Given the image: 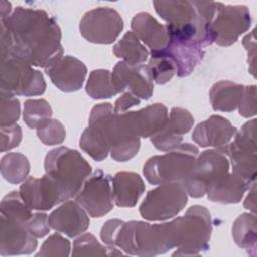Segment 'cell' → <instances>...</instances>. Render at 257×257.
I'll list each match as a JSON object with an SVG mask.
<instances>
[{
	"instance_id": "cell-41",
	"label": "cell",
	"mask_w": 257,
	"mask_h": 257,
	"mask_svg": "<svg viewBox=\"0 0 257 257\" xmlns=\"http://www.w3.org/2000/svg\"><path fill=\"white\" fill-rule=\"evenodd\" d=\"M27 228L29 232L36 238H42L46 236L50 231V225L48 222V216L45 213H35L27 222Z\"/></svg>"
},
{
	"instance_id": "cell-14",
	"label": "cell",
	"mask_w": 257,
	"mask_h": 257,
	"mask_svg": "<svg viewBox=\"0 0 257 257\" xmlns=\"http://www.w3.org/2000/svg\"><path fill=\"white\" fill-rule=\"evenodd\" d=\"M113 107L109 102L94 105L89 115L88 126L79 140L80 148L97 162L104 160L110 152L105 123Z\"/></svg>"
},
{
	"instance_id": "cell-24",
	"label": "cell",
	"mask_w": 257,
	"mask_h": 257,
	"mask_svg": "<svg viewBox=\"0 0 257 257\" xmlns=\"http://www.w3.org/2000/svg\"><path fill=\"white\" fill-rule=\"evenodd\" d=\"M113 202L117 207L131 208L136 206L145 191V184L139 174L118 172L111 181Z\"/></svg>"
},
{
	"instance_id": "cell-13",
	"label": "cell",
	"mask_w": 257,
	"mask_h": 257,
	"mask_svg": "<svg viewBox=\"0 0 257 257\" xmlns=\"http://www.w3.org/2000/svg\"><path fill=\"white\" fill-rule=\"evenodd\" d=\"M109 175L100 170L89 176L80 191L75 196V201L93 218H100L113 209V196Z\"/></svg>"
},
{
	"instance_id": "cell-11",
	"label": "cell",
	"mask_w": 257,
	"mask_h": 257,
	"mask_svg": "<svg viewBox=\"0 0 257 257\" xmlns=\"http://www.w3.org/2000/svg\"><path fill=\"white\" fill-rule=\"evenodd\" d=\"M251 14L245 5H222L209 25L213 42L221 46L235 43L251 26Z\"/></svg>"
},
{
	"instance_id": "cell-35",
	"label": "cell",
	"mask_w": 257,
	"mask_h": 257,
	"mask_svg": "<svg viewBox=\"0 0 257 257\" xmlns=\"http://www.w3.org/2000/svg\"><path fill=\"white\" fill-rule=\"evenodd\" d=\"M0 124L8 126L15 124L20 116V102L14 94L1 90Z\"/></svg>"
},
{
	"instance_id": "cell-36",
	"label": "cell",
	"mask_w": 257,
	"mask_h": 257,
	"mask_svg": "<svg viewBox=\"0 0 257 257\" xmlns=\"http://www.w3.org/2000/svg\"><path fill=\"white\" fill-rule=\"evenodd\" d=\"M39 140L47 146L59 145L65 140L66 132L64 125L57 119H49L36 128Z\"/></svg>"
},
{
	"instance_id": "cell-21",
	"label": "cell",
	"mask_w": 257,
	"mask_h": 257,
	"mask_svg": "<svg viewBox=\"0 0 257 257\" xmlns=\"http://www.w3.org/2000/svg\"><path fill=\"white\" fill-rule=\"evenodd\" d=\"M168 116V109L162 103H154L138 111L126 112L131 130L138 138H149L156 135L163 128Z\"/></svg>"
},
{
	"instance_id": "cell-8",
	"label": "cell",
	"mask_w": 257,
	"mask_h": 257,
	"mask_svg": "<svg viewBox=\"0 0 257 257\" xmlns=\"http://www.w3.org/2000/svg\"><path fill=\"white\" fill-rule=\"evenodd\" d=\"M187 203L188 193L182 183L161 184L148 192L140 214L148 221H165L177 216Z\"/></svg>"
},
{
	"instance_id": "cell-7",
	"label": "cell",
	"mask_w": 257,
	"mask_h": 257,
	"mask_svg": "<svg viewBox=\"0 0 257 257\" xmlns=\"http://www.w3.org/2000/svg\"><path fill=\"white\" fill-rule=\"evenodd\" d=\"M229 169V160L221 149L206 150L198 155L189 177L182 184L189 196L200 198L225 177Z\"/></svg>"
},
{
	"instance_id": "cell-12",
	"label": "cell",
	"mask_w": 257,
	"mask_h": 257,
	"mask_svg": "<svg viewBox=\"0 0 257 257\" xmlns=\"http://www.w3.org/2000/svg\"><path fill=\"white\" fill-rule=\"evenodd\" d=\"M123 29L120 14L110 7H97L87 11L79 23L81 35L89 42L110 44Z\"/></svg>"
},
{
	"instance_id": "cell-34",
	"label": "cell",
	"mask_w": 257,
	"mask_h": 257,
	"mask_svg": "<svg viewBox=\"0 0 257 257\" xmlns=\"http://www.w3.org/2000/svg\"><path fill=\"white\" fill-rule=\"evenodd\" d=\"M108 256V246L101 245L96 238L85 233L75 239L73 242L72 256Z\"/></svg>"
},
{
	"instance_id": "cell-37",
	"label": "cell",
	"mask_w": 257,
	"mask_h": 257,
	"mask_svg": "<svg viewBox=\"0 0 257 257\" xmlns=\"http://www.w3.org/2000/svg\"><path fill=\"white\" fill-rule=\"evenodd\" d=\"M70 254V242L59 233L49 236L42 244L36 256L66 257Z\"/></svg>"
},
{
	"instance_id": "cell-32",
	"label": "cell",
	"mask_w": 257,
	"mask_h": 257,
	"mask_svg": "<svg viewBox=\"0 0 257 257\" xmlns=\"http://www.w3.org/2000/svg\"><path fill=\"white\" fill-rule=\"evenodd\" d=\"M148 68L150 70L153 81L158 84L167 83L174 77L175 74H177L175 63L163 51L151 52Z\"/></svg>"
},
{
	"instance_id": "cell-9",
	"label": "cell",
	"mask_w": 257,
	"mask_h": 257,
	"mask_svg": "<svg viewBox=\"0 0 257 257\" xmlns=\"http://www.w3.org/2000/svg\"><path fill=\"white\" fill-rule=\"evenodd\" d=\"M1 90L14 95L35 96L44 93L46 83L42 73L16 57L1 58Z\"/></svg>"
},
{
	"instance_id": "cell-42",
	"label": "cell",
	"mask_w": 257,
	"mask_h": 257,
	"mask_svg": "<svg viewBox=\"0 0 257 257\" xmlns=\"http://www.w3.org/2000/svg\"><path fill=\"white\" fill-rule=\"evenodd\" d=\"M123 221L112 219L106 221L100 230V239L106 246H113L117 232ZM114 247V246H113Z\"/></svg>"
},
{
	"instance_id": "cell-45",
	"label": "cell",
	"mask_w": 257,
	"mask_h": 257,
	"mask_svg": "<svg viewBox=\"0 0 257 257\" xmlns=\"http://www.w3.org/2000/svg\"><path fill=\"white\" fill-rule=\"evenodd\" d=\"M255 193H256V188H255V182L251 185V187L249 188V194L245 199L244 202V207L248 210H250L251 212H253V214H255V210H256V197H255Z\"/></svg>"
},
{
	"instance_id": "cell-2",
	"label": "cell",
	"mask_w": 257,
	"mask_h": 257,
	"mask_svg": "<svg viewBox=\"0 0 257 257\" xmlns=\"http://www.w3.org/2000/svg\"><path fill=\"white\" fill-rule=\"evenodd\" d=\"M0 255L30 254L37 247V240L27 228L32 210L24 203L19 192L12 191L1 201Z\"/></svg>"
},
{
	"instance_id": "cell-46",
	"label": "cell",
	"mask_w": 257,
	"mask_h": 257,
	"mask_svg": "<svg viewBox=\"0 0 257 257\" xmlns=\"http://www.w3.org/2000/svg\"><path fill=\"white\" fill-rule=\"evenodd\" d=\"M11 14V4L7 1H1V19L6 18Z\"/></svg>"
},
{
	"instance_id": "cell-16",
	"label": "cell",
	"mask_w": 257,
	"mask_h": 257,
	"mask_svg": "<svg viewBox=\"0 0 257 257\" xmlns=\"http://www.w3.org/2000/svg\"><path fill=\"white\" fill-rule=\"evenodd\" d=\"M111 79L118 93L127 90L142 99H149L153 95V78L148 65L143 63L117 62L111 72Z\"/></svg>"
},
{
	"instance_id": "cell-33",
	"label": "cell",
	"mask_w": 257,
	"mask_h": 257,
	"mask_svg": "<svg viewBox=\"0 0 257 257\" xmlns=\"http://www.w3.org/2000/svg\"><path fill=\"white\" fill-rule=\"evenodd\" d=\"M51 116V106L45 99H28L24 102L23 119L30 128H38Z\"/></svg>"
},
{
	"instance_id": "cell-30",
	"label": "cell",
	"mask_w": 257,
	"mask_h": 257,
	"mask_svg": "<svg viewBox=\"0 0 257 257\" xmlns=\"http://www.w3.org/2000/svg\"><path fill=\"white\" fill-rule=\"evenodd\" d=\"M30 164L21 153H8L1 159V175L11 184H19L27 179Z\"/></svg>"
},
{
	"instance_id": "cell-10",
	"label": "cell",
	"mask_w": 257,
	"mask_h": 257,
	"mask_svg": "<svg viewBox=\"0 0 257 257\" xmlns=\"http://www.w3.org/2000/svg\"><path fill=\"white\" fill-rule=\"evenodd\" d=\"M221 149L230 160L233 173L242 177L249 183L256 179V119L247 121L234 140Z\"/></svg>"
},
{
	"instance_id": "cell-39",
	"label": "cell",
	"mask_w": 257,
	"mask_h": 257,
	"mask_svg": "<svg viewBox=\"0 0 257 257\" xmlns=\"http://www.w3.org/2000/svg\"><path fill=\"white\" fill-rule=\"evenodd\" d=\"M22 140L21 127L15 123L8 126H1V152L9 151L17 147Z\"/></svg>"
},
{
	"instance_id": "cell-38",
	"label": "cell",
	"mask_w": 257,
	"mask_h": 257,
	"mask_svg": "<svg viewBox=\"0 0 257 257\" xmlns=\"http://www.w3.org/2000/svg\"><path fill=\"white\" fill-rule=\"evenodd\" d=\"M140 146V139H133L113 147L109 153L113 160L117 162H125L133 159L138 154Z\"/></svg>"
},
{
	"instance_id": "cell-6",
	"label": "cell",
	"mask_w": 257,
	"mask_h": 257,
	"mask_svg": "<svg viewBox=\"0 0 257 257\" xmlns=\"http://www.w3.org/2000/svg\"><path fill=\"white\" fill-rule=\"evenodd\" d=\"M198 155L195 145L183 143L165 155L151 157L144 166V175L153 185L183 183L189 177Z\"/></svg>"
},
{
	"instance_id": "cell-28",
	"label": "cell",
	"mask_w": 257,
	"mask_h": 257,
	"mask_svg": "<svg viewBox=\"0 0 257 257\" xmlns=\"http://www.w3.org/2000/svg\"><path fill=\"white\" fill-rule=\"evenodd\" d=\"M255 214L243 213L234 221L232 226V236L235 243L242 249L248 251L252 256H256V229Z\"/></svg>"
},
{
	"instance_id": "cell-31",
	"label": "cell",
	"mask_w": 257,
	"mask_h": 257,
	"mask_svg": "<svg viewBox=\"0 0 257 257\" xmlns=\"http://www.w3.org/2000/svg\"><path fill=\"white\" fill-rule=\"evenodd\" d=\"M85 90L94 99L108 98L118 93L112 83L111 72L107 69L92 70L88 76Z\"/></svg>"
},
{
	"instance_id": "cell-25",
	"label": "cell",
	"mask_w": 257,
	"mask_h": 257,
	"mask_svg": "<svg viewBox=\"0 0 257 257\" xmlns=\"http://www.w3.org/2000/svg\"><path fill=\"white\" fill-rule=\"evenodd\" d=\"M254 183V182H253ZM253 183H249L235 173H228L219 182L211 186L206 194L210 201L221 204L239 203Z\"/></svg>"
},
{
	"instance_id": "cell-19",
	"label": "cell",
	"mask_w": 257,
	"mask_h": 257,
	"mask_svg": "<svg viewBox=\"0 0 257 257\" xmlns=\"http://www.w3.org/2000/svg\"><path fill=\"white\" fill-rule=\"evenodd\" d=\"M52 229L73 238L84 233L89 227L87 212L76 201H65L48 216Z\"/></svg>"
},
{
	"instance_id": "cell-27",
	"label": "cell",
	"mask_w": 257,
	"mask_h": 257,
	"mask_svg": "<svg viewBox=\"0 0 257 257\" xmlns=\"http://www.w3.org/2000/svg\"><path fill=\"white\" fill-rule=\"evenodd\" d=\"M244 92V85L229 80L216 82L210 90V101L214 110L233 111L238 108Z\"/></svg>"
},
{
	"instance_id": "cell-3",
	"label": "cell",
	"mask_w": 257,
	"mask_h": 257,
	"mask_svg": "<svg viewBox=\"0 0 257 257\" xmlns=\"http://www.w3.org/2000/svg\"><path fill=\"white\" fill-rule=\"evenodd\" d=\"M113 246L137 256H157L174 248L168 222L152 225L143 221L123 222Z\"/></svg>"
},
{
	"instance_id": "cell-1",
	"label": "cell",
	"mask_w": 257,
	"mask_h": 257,
	"mask_svg": "<svg viewBox=\"0 0 257 257\" xmlns=\"http://www.w3.org/2000/svg\"><path fill=\"white\" fill-rule=\"evenodd\" d=\"M16 57L44 69L63 56L61 30L41 9L16 7L1 19V58Z\"/></svg>"
},
{
	"instance_id": "cell-20",
	"label": "cell",
	"mask_w": 257,
	"mask_h": 257,
	"mask_svg": "<svg viewBox=\"0 0 257 257\" xmlns=\"http://www.w3.org/2000/svg\"><path fill=\"white\" fill-rule=\"evenodd\" d=\"M237 128L225 117L217 114L200 122L194 128L192 140L201 147L222 148L229 144Z\"/></svg>"
},
{
	"instance_id": "cell-5",
	"label": "cell",
	"mask_w": 257,
	"mask_h": 257,
	"mask_svg": "<svg viewBox=\"0 0 257 257\" xmlns=\"http://www.w3.org/2000/svg\"><path fill=\"white\" fill-rule=\"evenodd\" d=\"M45 174L62 190L67 200L75 197L90 176L91 166L76 150L58 147L47 153Z\"/></svg>"
},
{
	"instance_id": "cell-44",
	"label": "cell",
	"mask_w": 257,
	"mask_h": 257,
	"mask_svg": "<svg viewBox=\"0 0 257 257\" xmlns=\"http://www.w3.org/2000/svg\"><path fill=\"white\" fill-rule=\"evenodd\" d=\"M243 45L246 47V50L248 51V62L250 65L249 70L252 73V75H255V30H253L250 34H247L243 38Z\"/></svg>"
},
{
	"instance_id": "cell-40",
	"label": "cell",
	"mask_w": 257,
	"mask_h": 257,
	"mask_svg": "<svg viewBox=\"0 0 257 257\" xmlns=\"http://www.w3.org/2000/svg\"><path fill=\"white\" fill-rule=\"evenodd\" d=\"M239 114L251 117L256 114V85L244 86L242 99L239 103Z\"/></svg>"
},
{
	"instance_id": "cell-4",
	"label": "cell",
	"mask_w": 257,
	"mask_h": 257,
	"mask_svg": "<svg viewBox=\"0 0 257 257\" xmlns=\"http://www.w3.org/2000/svg\"><path fill=\"white\" fill-rule=\"evenodd\" d=\"M169 226L174 248H178L174 256L200 255L209 249L212 218L206 207H190L184 216L170 221Z\"/></svg>"
},
{
	"instance_id": "cell-18",
	"label": "cell",
	"mask_w": 257,
	"mask_h": 257,
	"mask_svg": "<svg viewBox=\"0 0 257 257\" xmlns=\"http://www.w3.org/2000/svg\"><path fill=\"white\" fill-rule=\"evenodd\" d=\"M45 72L58 89L64 92H73L83 85L87 70L82 61L65 55L46 67Z\"/></svg>"
},
{
	"instance_id": "cell-15",
	"label": "cell",
	"mask_w": 257,
	"mask_h": 257,
	"mask_svg": "<svg viewBox=\"0 0 257 257\" xmlns=\"http://www.w3.org/2000/svg\"><path fill=\"white\" fill-rule=\"evenodd\" d=\"M18 192L28 208L36 211H47L57 204L67 201L62 190L46 174L41 178H27Z\"/></svg>"
},
{
	"instance_id": "cell-22",
	"label": "cell",
	"mask_w": 257,
	"mask_h": 257,
	"mask_svg": "<svg viewBox=\"0 0 257 257\" xmlns=\"http://www.w3.org/2000/svg\"><path fill=\"white\" fill-rule=\"evenodd\" d=\"M131 25L133 32L151 49V52L162 51L168 46L170 36L166 25L159 23L148 12L136 14Z\"/></svg>"
},
{
	"instance_id": "cell-29",
	"label": "cell",
	"mask_w": 257,
	"mask_h": 257,
	"mask_svg": "<svg viewBox=\"0 0 257 257\" xmlns=\"http://www.w3.org/2000/svg\"><path fill=\"white\" fill-rule=\"evenodd\" d=\"M113 53L131 64L143 63L149 56V51L133 31H127L113 46Z\"/></svg>"
},
{
	"instance_id": "cell-26",
	"label": "cell",
	"mask_w": 257,
	"mask_h": 257,
	"mask_svg": "<svg viewBox=\"0 0 257 257\" xmlns=\"http://www.w3.org/2000/svg\"><path fill=\"white\" fill-rule=\"evenodd\" d=\"M153 4L156 12L171 27H183L199 18L192 1H154Z\"/></svg>"
},
{
	"instance_id": "cell-17",
	"label": "cell",
	"mask_w": 257,
	"mask_h": 257,
	"mask_svg": "<svg viewBox=\"0 0 257 257\" xmlns=\"http://www.w3.org/2000/svg\"><path fill=\"white\" fill-rule=\"evenodd\" d=\"M194 124L191 112L182 107H173L163 128L151 137L154 147L163 152H170L183 144V136Z\"/></svg>"
},
{
	"instance_id": "cell-23",
	"label": "cell",
	"mask_w": 257,
	"mask_h": 257,
	"mask_svg": "<svg viewBox=\"0 0 257 257\" xmlns=\"http://www.w3.org/2000/svg\"><path fill=\"white\" fill-rule=\"evenodd\" d=\"M205 45L198 42L182 41L170 38L168 46L162 50L175 63L177 75L187 76L193 72L204 55Z\"/></svg>"
},
{
	"instance_id": "cell-43",
	"label": "cell",
	"mask_w": 257,
	"mask_h": 257,
	"mask_svg": "<svg viewBox=\"0 0 257 257\" xmlns=\"http://www.w3.org/2000/svg\"><path fill=\"white\" fill-rule=\"evenodd\" d=\"M140 98L135 96L133 93L126 91L120 97L115 100L113 110L115 113H122L125 112L131 107L140 104Z\"/></svg>"
}]
</instances>
